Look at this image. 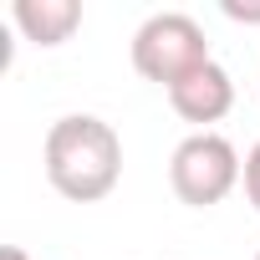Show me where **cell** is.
<instances>
[{
	"instance_id": "8",
	"label": "cell",
	"mask_w": 260,
	"mask_h": 260,
	"mask_svg": "<svg viewBox=\"0 0 260 260\" xmlns=\"http://www.w3.org/2000/svg\"><path fill=\"white\" fill-rule=\"evenodd\" d=\"M0 260H31V255H26L21 245H6V250H0Z\"/></svg>"
},
{
	"instance_id": "6",
	"label": "cell",
	"mask_w": 260,
	"mask_h": 260,
	"mask_svg": "<svg viewBox=\"0 0 260 260\" xmlns=\"http://www.w3.org/2000/svg\"><path fill=\"white\" fill-rule=\"evenodd\" d=\"M245 199H250L255 214H260V143L245 153Z\"/></svg>"
},
{
	"instance_id": "3",
	"label": "cell",
	"mask_w": 260,
	"mask_h": 260,
	"mask_svg": "<svg viewBox=\"0 0 260 260\" xmlns=\"http://www.w3.org/2000/svg\"><path fill=\"white\" fill-rule=\"evenodd\" d=\"M240 179H245L240 153H235V143L219 138V133H194V138H184V143L174 148V158H169V184H174V194H179L184 204H194V209L219 204Z\"/></svg>"
},
{
	"instance_id": "9",
	"label": "cell",
	"mask_w": 260,
	"mask_h": 260,
	"mask_svg": "<svg viewBox=\"0 0 260 260\" xmlns=\"http://www.w3.org/2000/svg\"><path fill=\"white\" fill-rule=\"evenodd\" d=\"M255 260H260V255H255Z\"/></svg>"
},
{
	"instance_id": "1",
	"label": "cell",
	"mask_w": 260,
	"mask_h": 260,
	"mask_svg": "<svg viewBox=\"0 0 260 260\" xmlns=\"http://www.w3.org/2000/svg\"><path fill=\"white\" fill-rule=\"evenodd\" d=\"M46 179L72 204L107 199L117 189V179H122V143H117V133L102 117H92V112L56 117L51 133H46Z\"/></svg>"
},
{
	"instance_id": "5",
	"label": "cell",
	"mask_w": 260,
	"mask_h": 260,
	"mask_svg": "<svg viewBox=\"0 0 260 260\" xmlns=\"http://www.w3.org/2000/svg\"><path fill=\"white\" fill-rule=\"evenodd\" d=\"M11 21L21 26L26 41H36V46H61V41L82 26V6H77V0H16V6H11Z\"/></svg>"
},
{
	"instance_id": "2",
	"label": "cell",
	"mask_w": 260,
	"mask_h": 260,
	"mask_svg": "<svg viewBox=\"0 0 260 260\" xmlns=\"http://www.w3.org/2000/svg\"><path fill=\"white\" fill-rule=\"evenodd\" d=\"M209 61H214L209 41H204L199 21L184 16V11H158L133 31V67H138V77L158 82L164 92L174 82H184L189 72L209 67Z\"/></svg>"
},
{
	"instance_id": "7",
	"label": "cell",
	"mask_w": 260,
	"mask_h": 260,
	"mask_svg": "<svg viewBox=\"0 0 260 260\" xmlns=\"http://www.w3.org/2000/svg\"><path fill=\"white\" fill-rule=\"evenodd\" d=\"M224 16H230V21H245V26H260V6H235V0H230Z\"/></svg>"
},
{
	"instance_id": "4",
	"label": "cell",
	"mask_w": 260,
	"mask_h": 260,
	"mask_svg": "<svg viewBox=\"0 0 260 260\" xmlns=\"http://www.w3.org/2000/svg\"><path fill=\"white\" fill-rule=\"evenodd\" d=\"M169 102H174V112L184 122H199L204 133H209V122H219L235 107V82H230V72L219 61H209V67L189 72L184 82H174L169 87Z\"/></svg>"
}]
</instances>
